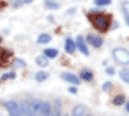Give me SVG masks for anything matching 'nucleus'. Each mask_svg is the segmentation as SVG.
<instances>
[{
	"label": "nucleus",
	"instance_id": "nucleus-1",
	"mask_svg": "<svg viewBox=\"0 0 129 116\" xmlns=\"http://www.w3.org/2000/svg\"><path fill=\"white\" fill-rule=\"evenodd\" d=\"M88 19L90 22L93 24L94 28H98L99 31H107L110 28V24H112V17L110 14H106V13H88Z\"/></svg>",
	"mask_w": 129,
	"mask_h": 116
},
{
	"label": "nucleus",
	"instance_id": "nucleus-2",
	"mask_svg": "<svg viewBox=\"0 0 129 116\" xmlns=\"http://www.w3.org/2000/svg\"><path fill=\"white\" fill-rule=\"evenodd\" d=\"M113 58L121 64H129V52L126 49H121V47L115 49L113 50Z\"/></svg>",
	"mask_w": 129,
	"mask_h": 116
},
{
	"label": "nucleus",
	"instance_id": "nucleus-3",
	"mask_svg": "<svg viewBox=\"0 0 129 116\" xmlns=\"http://www.w3.org/2000/svg\"><path fill=\"white\" fill-rule=\"evenodd\" d=\"M3 105H5V108L8 110V113H10L11 116H22V113H21V107H19L17 102L8 100V102H5Z\"/></svg>",
	"mask_w": 129,
	"mask_h": 116
},
{
	"label": "nucleus",
	"instance_id": "nucleus-4",
	"mask_svg": "<svg viewBox=\"0 0 129 116\" xmlns=\"http://www.w3.org/2000/svg\"><path fill=\"white\" fill-rule=\"evenodd\" d=\"M76 49L79 50L80 53H83L85 56H88V55H90L88 47H87V44H85V41H83V38H82V36H79V38L76 39Z\"/></svg>",
	"mask_w": 129,
	"mask_h": 116
},
{
	"label": "nucleus",
	"instance_id": "nucleus-5",
	"mask_svg": "<svg viewBox=\"0 0 129 116\" xmlns=\"http://www.w3.org/2000/svg\"><path fill=\"white\" fill-rule=\"evenodd\" d=\"M61 79L64 80V82H68V83H71V85H79V82H80V79L77 75H74V74H71V72H63L61 74Z\"/></svg>",
	"mask_w": 129,
	"mask_h": 116
},
{
	"label": "nucleus",
	"instance_id": "nucleus-6",
	"mask_svg": "<svg viewBox=\"0 0 129 116\" xmlns=\"http://www.w3.org/2000/svg\"><path fill=\"white\" fill-rule=\"evenodd\" d=\"M11 56L13 53L10 50H0V68H5L8 64V61L11 60Z\"/></svg>",
	"mask_w": 129,
	"mask_h": 116
},
{
	"label": "nucleus",
	"instance_id": "nucleus-7",
	"mask_svg": "<svg viewBox=\"0 0 129 116\" xmlns=\"http://www.w3.org/2000/svg\"><path fill=\"white\" fill-rule=\"evenodd\" d=\"M87 41L91 44V46H94V47H101L102 46V39L99 36H94V35H88L87 36Z\"/></svg>",
	"mask_w": 129,
	"mask_h": 116
},
{
	"label": "nucleus",
	"instance_id": "nucleus-8",
	"mask_svg": "<svg viewBox=\"0 0 129 116\" xmlns=\"http://www.w3.org/2000/svg\"><path fill=\"white\" fill-rule=\"evenodd\" d=\"M64 50H66L68 53H74L76 52V41H73L71 38H68V39L64 41Z\"/></svg>",
	"mask_w": 129,
	"mask_h": 116
},
{
	"label": "nucleus",
	"instance_id": "nucleus-9",
	"mask_svg": "<svg viewBox=\"0 0 129 116\" xmlns=\"http://www.w3.org/2000/svg\"><path fill=\"white\" fill-rule=\"evenodd\" d=\"M50 111H52V107H50V104H49V102H43V104H41L40 114H38V116H49Z\"/></svg>",
	"mask_w": 129,
	"mask_h": 116
},
{
	"label": "nucleus",
	"instance_id": "nucleus-10",
	"mask_svg": "<svg viewBox=\"0 0 129 116\" xmlns=\"http://www.w3.org/2000/svg\"><path fill=\"white\" fill-rule=\"evenodd\" d=\"M43 53H44L46 58H55L57 55H58V50H55V49H46Z\"/></svg>",
	"mask_w": 129,
	"mask_h": 116
},
{
	"label": "nucleus",
	"instance_id": "nucleus-11",
	"mask_svg": "<svg viewBox=\"0 0 129 116\" xmlns=\"http://www.w3.org/2000/svg\"><path fill=\"white\" fill-rule=\"evenodd\" d=\"M80 79H83V80H87V82H88V80H91V79H93V74L90 72L88 69H82V71H80Z\"/></svg>",
	"mask_w": 129,
	"mask_h": 116
},
{
	"label": "nucleus",
	"instance_id": "nucleus-12",
	"mask_svg": "<svg viewBox=\"0 0 129 116\" xmlns=\"http://www.w3.org/2000/svg\"><path fill=\"white\" fill-rule=\"evenodd\" d=\"M50 41V35H47V33H43V35H40L38 36V44H47Z\"/></svg>",
	"mask_w": 129,
	"mask_h": 116
},
{
	"label": "nucleus",
	"instance_id": "nucleus-13",
	"mask_svg": "<svg viewBox=\"0 0 129 116\" xmlns=\"http://www.w3.org/2000/svg\"><path fill=\"white\" fill-rule=\"evenodd\" d=\"M83 114H85V108H83V105H77V107H74L73 116H83Z\"/></svg>",
	"mask_w": 129,
	"mask_h": 116
},
{
	"label": "nucleus",
	"instance_id": "nucleus-14",
	"mask_svg": "<svg viewBox=\"0 0 129 116\" xmlns=\"http://www.w3.org/2000/svg\"><path fill=\"white\" fill-rule=\"evenodd\" d=\"M120 77H121V80H123L124 83L129 85V69H121L120 71Z\"/></svg>",
	"mask_w": 129,
	"mask_h": 116
},
{
	"label": "nucleus",
	"instance_id": "nucleus-15",
	"mask_svg": "<svg viewBox=\"0 0 129 116\" xmlns=\"http://www.w3.org/2000/svg\"><path fill=\"white\" fill-rule=\"evenodd\" d=\"M47 61H49V58H46L44 55H41V56L36 58V64H38V66H41V68L47 66Z\"/></svg>",
	"mask_w": 129,
	"mask_h": 116
},
{
	"label": "nucleus",
	"instance_id": "nucleus-16",
	"mask_svg": "<svg viewBox=\"0 0 129 116\" xmlns=\"http://www.w3.org/2000/svg\"><path fill=\"white\" fill-rule=\"evenodd\" d=\"M47 77H49L47 72H44V71H40V72H36V74H35V79H36L38 82H44V80L47 79Z\"/></svg>",
	"mask_w": 129,
	"mask_h": 116
},
{
	"label": "nucleus",
	"instance_id": "nucleus-17",
	"mask_svg": "<svg viewBox=\"0 0 129 116\" xmlns=\"http://www.w3.org/2000/svg\"><path fill=\"white\" fill-rule=\"evenodd\" d=\"M44 5H46V8H49V10H57L58 8V3H57L55 0H46Z\"/></svg>",
	"mask_w": 129,
	"mask_h": 116
},
{
	"label": "nucleus",
	"instance_id": "nucleus-18",
	"mask_svg": "<svg viewBox=\"0 0 129 116\" xmlns=\"http://www.w3.org/2000/svg\"><path fill=\"white\" fill-rule=\"evenodd\" d=\"M113 104H115V105H121V104H124V96H121V94L115 96V97H113Z\"/></svg>",
	"mask_w": 129,
	"mask_h": 116
},
{
	"label": "nucleus",
	"instance_id": "nucleus-19",
	"mask_svg": "<svg viewBox=\"0 0 129 116\" xmlns=\"http://www.w3.org/2000/svg\"><path fill=\"white\" fill-rule=\"evenodd\" d=\"M49 116H60V105H58V102H55V107H54V110L50 111Z\"/></svg>",
	"mask_w": 129,
	"mask_h": 116
},
{
	"label": "nucleus",
	"instance_id": "nucleus-20",
	"mask_svg": "<svg viewBox=\"0 0 129 116\" xmlns=\"http://www.w3.org/2000/svg\"><path fill=\"white\" fill-rule=\"evenodd\" d=\"M94 3L98 6H106V5H110L112 0H94Z\"/></svg>",
	"mask_w": 129,
	"mask_h": 116
},
{
	"label": "nucleus",
	"instance_id": "nucleus-21",
	"mask_svg": "<svg viewBox=\"0 0 129 116\" xmlns=\"http://www.w3.org/2000/svg\"><path fill=\"white\" fill-rule=\"evenodd\" d=\"M14 66L16 68H25V61L24 60H14Z\"/></svg>",
	"mask_w": 129,
	"mask_h": 116
},
{
	"label": "nucleus",
	"instance_id": "nucleus-22",
	"mask_svg": "<svg viewBox=\"0 0 129 116\" xmlns=\"http://www.w3.org/2000/svg\"><path fill=\"white\" fill-rule=\"evenodd\" d=\"M16 77V74L14 72H8V74H5L3 77H2V80H8V79H14Z\"/></svg>",
	"mask_w": 129,
	"mask_h": 116
},
{
	"label": "nucleus",
	"instance_id": "nucleus-23",
	"mask_svg": "<svg viewBox=\"0 0 129 116\" xmlns=\"http://www.w3.org/2000/svg\"><path fill=\"white\" fill-rule=\"evenodd\" d=\"M123 11H124L126 16H129V2H124L123 3Z\"/></svg>",
	"mask_w": 129,
	"mask_h": 116
},
{
	"label": "nucleus",
	"instance_id": "nucleus-24",
	"mask_svg": "<svg viewBox=\"0 0 129 116\" xmlns=\"http://www.w3.org/2000/svg\"><path fill=\"white\" fill-rule=\"evenodd\" d=\"M110 88H112V83H110V82H107V83H104V85H102V89H104V91H109Z\"/></svg>",
	"mask_w": 129,
	"mask_h": 116
},
{
	"label": "nucleus",
	"instance_id": "nucleus-25",
	"mask_svg": "<svg viewBox=\"0 0 129 116\" xmlns=\"http://www.w3.org/2000/svg\"><path fill=\"white\" fill-rule=\"evenodd\" d=\"M24 114H25V116H36V114L33 113V110H31V108H30V105H28V110H27V111H25Z\"/></svg>",
	"mask_w": 129,
	"mask_h": 116
},
{
	"label": "nucleus",
	"instance_id": "nucleus-26",
	"mask_svg": "<svg viewBox=\"0 0 129 116\" xmlns=\"http://www.w3.org/2000/svg\"><path fill=\"white\" fill-rule=\"evenodd\" d=\"M106 72H107V74H109V75H112V74H113V72H115V71H113V69H112V68H107V69H106Z\"/></svg>",
	"mask_w": 129,
	"mask_h": 116
},
{
	"label": "nucleus",
	"instance_id": "nucleus-27",
	"mask_svg": "<svg viewBox=\"0 0 129 116\" xmlns=\"http://www.w3.org/2000/svg\"><path fill=\"white\" fill-rule=\"evenodd\" d=\"M69 93L76 94V93H77V88H76V86H71V88H69Z\"/></svg>",
	"mask_w": 129,
	"mask_h": 116
},
{
	"label": "nucleus",
	"instance_id": "nucleus-28",
	"mask_svg": "<svg viewBox=\"0 0 129 116\" xmlns=\"http://www.w3.org/2000/svg\"><path fill=\"white\" fill-rule=\"evenodd\" d=\"M33 0H22V3H31Z\"/></svg>",
	"mask_w": 129,
	"mask_h": 116
},
{
	"label": "nucleus",
	"instance_id": "nucleus-29",
	"mask_svg": "<svg viewBox=\"0 0 129 116\" xmlns=\"http://www.w3.org/2000/svg\"><path fill=\"white\" fill-rule=\"evenodd\" d=\"M126 24L129 25V16H126Z\"/></svg>",
	"mask_w": 129,
	"mask_h": 116
},
{
	"label": "nucleus",
	"instance_id": "nucleus-30",
	"mask_svg": "<svg viewBox=\"0 0 129 116\" xmlns=\"http://www.w3.org/2000/svg\"><path fill=\"white\" fill-rule=\"evenodd\" d=\"M126 110H127V113H129V104H126Z\"/></svg>",
	"mask_w": 129,
	"mask_h": 116
},
{
	"label": "nucleus",
	"instance_id": "nucleus-31",
	"mask_svg": "<svg viewBox=\"0 0 129 116\" xmlns=\"http://www.w3.org/2000/svg\"><path fill=\"white\" fill-rule=\"evenodd\" d=\"M0 42H2V36H0Z\"/></svg>",
	"mask_w": 129,
	"mask_h": 116
}]
</instances>
